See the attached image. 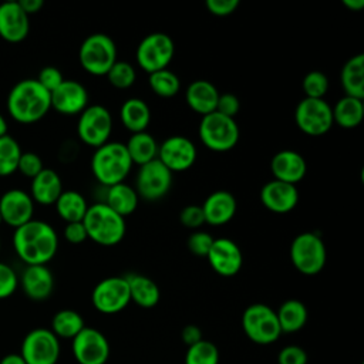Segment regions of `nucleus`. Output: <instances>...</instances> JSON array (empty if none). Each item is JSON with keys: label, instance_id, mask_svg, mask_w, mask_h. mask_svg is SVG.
Segmentation results:
<instances>
[{"label": "nucleus", "instance_id": "1", "mask_svg": "<svg viewBox=\"0 0 364 364\" xmlns=\"http://www.w3.org/2000/svg\"><path fill=\"white\" fill-rule=\"evenodd\" d=\"M11 242L16 255L27 266L47 264L58 250L55 229L38 219H31L16 228Z\"/></svg>", "mask_w": 364, "mask_h": 364}, {"label": "nucleus", "instance_id": "2", "mask_svg": "<svg viewBox=\"0 0 364 364\" xmlns=\"http://www.w3.org/2000/svg\"><path fill=\"white\" fill-rule=\"evenodd\" d=\"M6 105L14 121L33 124L44 118L51 109L50 92L36 78H24L13 85Z\"/></svg>", "mask_w": 364, "mask_h": 364}, {"label": "nucleus", "instance_id": "3", "mask_svg": "<svg viewBox=\"0 0 364 364\" xmlns=\"http://www.w3.org/2000/svg\"><path fill=\"white\" fill-rule=\"evenodd\" d=\"M132 165L125 144L119 141H107L97 146L91 156V171L107 188L124 182Z\"/></svg>", "mask_w": 364, "mask_h": 364}, {"label": "nucleus", "instance_id": "4", "mask_svg": "<svg viewBox=\"0 0 364 364\" xmlns=\"http://www.w3.org/2000/svg\"><path fill=\"white\" fill-rule=\"evenodd\" d=\"M82 223L88 239L102 246L119 243L127 233L125 218L111 209L105 202L88 205Z\"/></svg>", "mask_w": 364, "mask_h": 364}, {"label": "nucleus", "instance_id": "5", "mask_svg": "<svg viewBox=\"0 0 364 364\" xmlns=\"http://www.w3.org/2000/svg\"><path fill=\"white\" fill-rule=\"evenodd\" d=\"M198 134L202 144L210 151L226 152L237 144L240 129L235 118L213 111L202 115Z\"/></svg>", "mask_w": 364, "mask_h": 364}, {"label": "nucleus", "instance_id": "6", "mask_svg": "<svg viewBox=\"0 0 364 364\" xmlns=\"http://www.w3.org/2000/svg\"><path fill=\"white\" fill-rule=\"evenodd\" d=\"M81 67L92 75H105L117 61V44L105 33L87 36L78 50Z\"/></svg>", "mask_w": 364, "mask_h": 364}, {"label": "nucleus", "instance_id": "7", "mask_svg": "<svg viewBox=\"0 0 364 364\" xmlns=\"http://www.w3.org/2000/svg\"><path fill=\"white\" fill-rule=\"evenodd\" d=\"M291 264L306 276L320 273L327 260V250L323 239L314 232H301L290 243Z\"/></svg>", "mask_w": 364, "mask_h": 364}, {"label": "nucleus", "instance_id": "8", "mask_svg": "<svg viewBox=\"0 0 364 364\" xmlns=\"http://www.w3.org/2000/svg\"><path fill=\"white\" fill-rule=\"evenodd\" d=\"M242 328L250 341L260 346L272 344L282 336L276 310L264 303H253L245 309Z\"/></svg>", "mask_w": 364, "mask_h": 364}, {"label": "nucleus", "instance_id": "9", "mask_svg": "<svg viewBox=\"0 0 364 364\" xmlns=\"http://www.w3.org/2000/svg\"><path fill=\"white\" fill-rule=\"evenodd\" d=\"M175 54V43L169 34L162 31H154L146 34L136 46L135 57L138 65L146 71L154 73L162 68H168Z\"/></svg>", "mask_w": 364, "mask_h": 364}, {"label": "nucleus", "instance_id": "10", "mask_svg": "<svg viewBox=\"0 0 364 364\" xmlns=\"http://www.w3.org/2000/svg\"><path fill=\"white\" fill-rule=\"evenodd\" d=\"M112 132V115L102 104H88L78 115L77 134L90 146H100L109 141Z\"/></svg>", "mask_w": 364, "mask_h": 364}, {"label": "nucleus", "instance_id": "11", "mask_svg": "<svg viewBox=\"0 0 364 364\" xmlns=\"http://www.w3.org/2000/svg\"><path fill=\"white\" fill-rule=\"evenodd\" d=\"M297 127L307 135H323L333 127V111L324 98H301L294 109Z\"/></svg>", "mask_w": 364, "mask_h": 364}, {"label": "nucleus", "instance_id": "12", "mask_svg": "<svg viewBox=\"0 0 364 364\" xmlns=\"http://www.w3.org/2000/svg\"><path fill=\"white\" fill-rule=\"evenodd\" d=\"M60 340L44 327L28 331L21 343L20 355L26 364H57L60 358Z\"/></svg>", "mask_w": 364, "mask_h": 364}, {"label": "nucleus", "instance_id": "13", "mask_svg": "<svg viewBox=\"0 0 364 364\" xmlns=\"http://www.w3.org/2000/svg\"><path fill=\"white\" fill-rule=\"evenodd\" d=\"M91 301L95 310L104 314L122 311L131 301L127 277L109 276L100 280L91 291Z\"/></svg>", "mask_w": 364, "mask_h": 364}, {"label": "nucleus", "instance_id": "14", "mask_svg": "<svg viewBox=\"0 0 364 364\" xmlns=\"http://www.w3.org/2000/svg\"><path fill=\"white\" fill-rule=\"evenodd\" d=\"M172 172L158 159H152L144 165H139L135 178V191L138 196L156 200L164 198L172 186Z\"/></svg>", "mask_w": 364, "mask_h": 364}, {"label": "nucleus", "instance_id": "15", "mask_svg": "<svg viewBox=\"0 0 364 364\" xmlns=\"http://www.w3.org/2000/svg\"><path fill=\"white\" fill-rule=\"evenodd\" d=\"M71 350L78 364H105L109 357V343L104 333L87 326L71 340Z\"/></svg>", "mask_w": 364, "mask_h": 364}, {"label": "nucleus", "instance_id": "16", "mask_svg": "<svg viewBox=\"0 0 364 364\" xmlns=\"http://www.w3.org/2000/svg\"><path fill=\"white\" fill-rule=\"evenodd\" d=\"M196 146L185 135H171L158 145V159L171 171L181 172L189 169L196 161Z\"/></svg>", "mask_w": 364, "mask_h": 364}, {"label": "nucleus", "instance_id": "17", "mask_svg": "<svg viewBox=\"0 0 364 364\" xmlns=\"http://www.w3.org/2000/svg\"><path fill=\"white\" fill-rule=\"evenodd\" d=\"M206 259L210 267L223 277L237 274L243 264V255L239 245L229 237H216Z\"/></svg>", "mask_w": 364, "mask_h": 364}, {"label": "nucleus", "instance_id": "18", "mask_svg": "<svg viewBox=\"0 0 364 364\" xmlns=\"http://www.w3.org/2000/svg\"><path fill=\"white\" fill-rule=\"evenodd\" d=\"M0 215L3 223L16 229L33 219L34 200L23 189H9L0 196Z\"/></svg>", "mask_w": 364, "mask_h": 364}, {"label": "nucleus", "instance_id": "19", "mask_svg": "<svg viewBox=\"0 0 364 364\" xmlns=\"http://www.w3.org/2000/svg\"><path fill=\"white\" fill-rule=\"evenodd\" d=\"M51 108L64 115L80 114L88 105V91L77 80H65L50 92Z\"/></svg>", "mask_w": 364, "mask_h": 364}, {"label": "nucleus", "instance_id": "20", "mask_svg": "<svg viewBox=\"0 0 364 364\" xmlns=\"http://www.w3.org/2000/svg\"><path fill=\"white\" fill-rule=\"evenodd\" d=\"M260 200L269 210L276 213H286L297 206L299 189L293 183L273 178L262 186Z\"/></svg>", "mask_w": 364, "mask_h": 364}, {"label": "nucleus", "instance_id": "21", "mask_svg": "<svg viewBox=\"0 0 364 364\" xmlns=\"http://www.w3.org/2000/svg\"><path fill=\"white\" fill-rule=\"evenodd\" d=\"M30 33V16L24 13L18 1L0 4V37L9 43H20Z\"/></svg>", "mask_w": 364, "mask_h": 364}, {"label": "nucleus", "instance_id": "22", "mask_svg": "<svg viewBox=\"0 0 364 364\" xmlns=\"http://www.w3.org/2000/svg\"><path fill=\"white\" fill-rule=\"evenodd\" d=\"M270 171L274 179L296 185L307 172L304 156L294 149H280L270 159Z\"/></svg>", "mask_w": 364, "mask_h": 364}, {"label": "nucleus", "instance_id": "23", "mask_svg": "<svg viewBox=\"0 0 364 364\" xmlns=\"http://www.w3.org/2000/svg\"><path fill=\"white\" fill-rule=\"evenodd\" d=\"M24 294L36 301L46 300L54 290V276L47 264L27 266L18 280Z\"/></svg>", "mask_w": 364, "mask_h": 364}, {"label": "nucleus", "instance_id": "24", "mask_svg": "<svg viewBox=\"0 0 364 364\" xmlns=\"http://www.w3.org/2000/svg\"><path fill=\"white\" fill-rule=\"evenodd\" d=\"M200 206L205 215V223L216 226L225 225L232 220L237 209L236 198L232 192L225 189L210 192Z\"/></svg>", "mask_w": 364, "mask_h": 364}, {"label": "nucleus", "instance_id": "25", "mask_svg": "<svg viewBox=\"0 0 364 364\" xmlns=\"http://www.w3.org/2000/svg\"><path fill=\"white\" fill-rule=\"evenodd\" d=\"M219 90L209 80H195L185 90V100L191 109L200 115L216 111V104L219 98Z\"/></svg>", "mask_w": 364, "mask_h": 364}, {"label": "nucleus", "instance_id": "26", "mask_svg": "<svg viewBox=\"0 0 364 364\" xmlns=\"http://www.w3.org/2000/svg\"><path fill=\"white\" fill-rule=\"evenodd\" d=\"M63 182L57 171L44 168L31 179L30 196L40 205H53L63 192Z\"/></svg>", "mask_w": 364, "mask_h": 364}, {"label": "nucleus", "instance_id": "27", "mask_svg": "<svg viewBox=\"0 0 364 364\" xmlns=\"http://www.w3.org/2000/svg\"><path fill=\"white\" fill-rule=\"evenodd\" d=\"M340 82L344 95L364 98V54L358 53L351 55L341 67Z\"/></svg>", "mask_w": 364, "mask_h": 364}, {"label": "nucleus", "instance_id": "28", "mask_svg": "<svg viewBox=\"0 0 364 364\" xmlns=\"http://www.w3.org/2000/svg\"><path fill=\"white\" fill-rule=\"evenodd\" d=\"M125 277L129 287L131 301L144 309H151L158 304L161 290L151 277L141 273H129Z\"/></svg>", "mask_w": 364, "mask_h": 364}, {"label": "nucleus", "instance_id": "29", "mask_svg": "<svg viewBox=\"0 0 364 364\" xmlns=\"http://www.w3.org/2000/svg\"><path fill=\"white\" fill-rule=\"evenodd\" d=\"M119 119L132 134L146 131L151 122V108L142 98H127L119 108Z\"/></svg>", "mask_w": 364, "mask_h": 364}, {"label": "nucleus", "instance_id": "30", "mask_svg": "<svg viewBox=\"0 0 364 364\" xmlns=\"http://www.w3.org/2000/svg\"><path fill=\"white\" fill-rule=\"evenodd\" d=\"M279 326L283 333H296L301 330L309 320V310L306 304L297 299L283 301L276 310Z\"/></svg>", "mask_w": 364, "mask_h": 364}, {"label": "nucleus", "instance_id": "31", "mask_svg": "<svg viewBox=\"0 0 364 364\" xmlns=\"http://www.w3.org/2000/svg\"><path fill=\"white\" fill-rule=\"evenodd\" d=\"M333 111V121L337 122L340 127L351 129L360 125L364 117V104L363 100L343 95L338 98L334 105L331 107Z\"/></svg>", "mask_w": 364, "mask_h": 364}, {"label": "nucleus", "instance_id": "32", "mask_svg": "<svg viewBox=\"0 0 364 364\" xmlns=\"http://www.w3.org/2000/svg\"><path fill=\"white\" fill-rule=\"evenodd\" d=\"M138 202L139 196L135 188L125 182L111 185L107 189L105 203L124 218L127 215H131L138 208Z\"/></svg>", "mask_w": 364, "mask_h": 364}, {"label": "nucleus", "instance_id": "33", "mask_svg": "<svg viewBox=\"0 0 364 364\" xmlns=\"http://www.w3.org/2000/svg\"><path fill=\"white\" fill-rule=\"evenodd\" d=\"M125 146L132 164L136 165H144L158 156V142L148 131L131 134Z\"/></svg>", "mask_w": 364, "mask_h": 364}, {"label": "nucleus", "instance_id": "34", "mask_svg": "<svg viewBox=\"0 0 364 364\" xmlns=\"http://www.w3.org/2000/svg\"><path fill=\"white\" fill-rule=\"evenodd\" d=\"M54 205L58 216L65 220V223L82 220L88 209V203L82 193L74 189L63 191Z\"/></svg>", "mask_w": 364, "mask_h": 364}, {"label": "nucleus", "instance_id": "35", "mask_svg": "<svg viewBox=\"0 0 364 364\" xmlns=\"http://www.w3.org/2000/svg\"><path fill=\"white\" fill-rule=\"evenodd\" d=\"M85 327L82 316L71 309L58 310L51 318V331L57 338L73 340Z\"/></svg>", "mask_w": 364, "mask_h": 364}, {"label": "nucleus", "instance_id": "36", "mask_svg": "<svg viewBox=\"0 0 364 364\" xmlns=\"http://www.w3.org/2000/svg\"><path fill=\"white\" fill-rule=\"evenodd\" d=\"M149 87L159 97H173L181 90L179 77L169 68H162L149 74Z\"/></svg>", "mask_w": 364, "mask_h": 364}, {"label": "nucleus", "instance_id": "37", "mask_svg": "<svg viewBox=\"0 0 364 364\" xmlns=\"http://www.w3.org/2000/svg\"><path fill=\"white\" fill-rule=\"evenodd\" d=\"M21 146L9 134L0 136V176H9L17 171Z\"/></svg>", "mask_w": 364, "mask_h": 364}, {"label": "nucleus", "instance_id": "38", "mask_svg": "<svg viewBox=\"0 0 364 364\" xmlns=\"http://www.w3.org/2000/svg\"><path fill=\"white\" fill-rule=\"evenodd\" d=\"M219 348L209 340L189 346L185 353V364H219Z\"/></svg>", "mask_w": 364, "mask_h": 364}, {"label": "nucleus", "instance_id": "39", "mask_svg": "<svg viewBox=\"0 0 364 364\" xmlns=\"http://www.w3.org/2000/svg\"><path fill=\"white\" fill-rule=\"evenodd\" d=\"M105 75L111 85L121 90L131 87L136 80L135 67L131 63L122 60H117Z\"/></svg>", "mask_w": 364, "mask_h": 364}, {"label": "nucleus", "instance_id": "40", "mask_svg": "<svg viewBox=\"0 0 364 364\" xmlns=\"http://www.w3.org/2000/svg\"><path fill=\"white\" fill-rule=\"evenodd\" d=\"M328 85L330 82L327 75L320 70L309 71L301 80V88H303L304 97H310V98H323L328 91Z\"/></svg>", "mask_w": 364, "mask_h": 364}, {"label": "nucleus", "instance_id": "41", "mask_svg": "<svg viewBox=\"0 0 364 364\" xmlns=\"http://www.w3.org/2000/svg\"><path fill=\"white\" fill-rule=\"evenodd\" d=\"M215 237L205 230H193L186 240L188 249L191 253H193L195 256H205L208 255V252L212 247Z\"/></svg>", "mask_w": 364, "mask_h": 364}, {"label": "nucleus", "instance_id": "42", "mask_svg": "<svg viewBox=\"0 0 364 364\" xmlns=\"http://www.w3.org/2000/svg\"><path fill=\"white\" fill-rule=\"evenodd\" d=\"M43 169H44V164L40 155H37L36 152H21L18 165H17V171L21 175L33 179Z\"/></svg>", "mask_w": 364, "mask_h": 364}, {"label": "nucleus", "instance_id": "43", "mask_svg": "<svg viewBox=\"0 0 364 364\" xmlns=\"http://www.w3.org/2000/svg\"><path fill=\"white\" fill-rule=\"evenodd\" d=\"M18 286V277L14 269L4 263L0 262V300L10 297Z\"/></svg>", "mask_w": 364, "mask_h": 364}, {"label": "nucleus", "instance_id": "44", "mask_svg": "<svg viewBox=\"0 0 364 364\" xmlns=\"http://www.w3.org/2000/svg\"><path fill=\"white\" fill-rule=\"evenodd\" d=\"M179 222L188 228L198 230L205 223V215L200 205H186L179 212Z\"/></svg>", "mask_w": 364, "mask_h": 364}, {"label": "nucleus", "instance_id": "45", "mask_svg": "<svg viewBox=\"0 0 364 364\" xmlns=\"http://www.w3.org/2000/svg\"><path fill=\"white\" fill-rule=\"evenodd\" d=\"M307 351L297 344L284 346L277 354V364H307Z\"/></svg>", "mask_w": 364, "mask_h": 364}, {"label": "nucleus", "instance_id": "46", "mask_svg": "<svg viewBox=\"0 0 364 364\" xmlns=\"http://www.w3.org/2000/svg\"><path fill=\"white\" fill-rule=\"evenodd\" d=\"M36 80L40 82L41 87H44L48 92H51L64 81V77H63V73L57 67L46 65L40 70Z\"/></svg>", "mask_w": 364, "mask_h": 364}, {"label": "nucleus", "instance_id": "47", "mask_svg": "<svg viewBox=\"0 0 364 364\" xmlns=\"http://www.w3.org/2000/svg\"><path fill=\"white\" fill-rule=\"evenodd\" d=\"M216 111L223 114V115H226V117L235 118L237 115V112L240 111V100H239V97L235 95L233 92L219 94L218 104H216Z\"/></svg>", "mask_w": 364, "mask_h": 364}, {"label": "nucleus", "instance_id": "48", "mask_svg": "<svg viewBox=\"0 0 364 364\" xmlns=\"http://www.w3.org/2000/svg\"><path fill=\"white\" fill-rule=\"evenodd\" d=\"M240 1L239 0H206L205 6L213 16L225 17L232 14L237 7Z\"/></svg>", "mask_w": 364, "mask_h": 364}, {"label": "nucleus", "instance_id": "49", "mask_svg": "<svg viewBox=\"0 0 364 364\" xmlns=\"http://www.w3.org/2000/svg\"><path fill=\"white\" fill-rule=\"evenodd\" d=\"M63 233H64V239L73 245L82 243L85 239H88V235H87L82 220L65 223Z\"/></svg>", "mask_w": 364, "mask_h": 364}, {"label": "nucleus", "instance_id": "50", "mask_svg": "<svg viewBox=\"0 0 364 364\" xmlns=\"http://www.w3.org/2000/svg\"><path fill=\"white\" fill-rule=\"evenodd\" d=\"M181 338L183 341V344L186 347L193 346L196 343H199L200 340H203L202 337V330L200 327H198L196 324H186L182 331H181Z\"/></svg>", "mask_w": 364, "mask_h": 364}, {"label": "nucleus", "instance_id": "51", "mask_svg": "<svg viewBox=\"0 0 364 364\" xmlns=\"http://www.w3.org/2000/svg\"><path fill=\"white\" fill-rule=\"evenodd\" d=\"M18 3L27 16L38 13L44 6L43 0H20Z\"/></svg>", "mask_w": 364, "mask_h": 364}, {"label": "nucleus", "instance_id": "52", "mask_svg": "<svg viewBox=\"0 0 364 364\" xmlns=\"http://www.w3.org/2000/svg\"><path fill=\"white\" fill-rule=\"evenodd\" d=\"M0 364H26V361L20 353H10L0 360Z\"/></svg>", "mask_w": 364, "mask_h": 364}, {"label": "nucleus", "instance_id": "53", "mask_svg": "<svg viewBox=\"0 0 364 364\" xmlns=\"http://www.w3.org/2000/svg\"><path fill=\"white\" fill-rule=\"evenodd\" d=\"M343 4L350 10H361L364 7V0H343Z\"/></svg>", "mask_w": 364, "mask_h": 364}, {"label": "nucleus", "instance_id": "54", "mask_svg": "<svg viewBox=\"0 0 364 364\" xmlns=\"http://www.w3.org/2000/svg\"><path fill=\"white\" fill-rule=\"evenodd\" d=\"M7 129H9V125H7V121L4 118V115L0 112V136L6 135L7 134Z\"/></svg>", "mask_w": 364, "mask_h": 364}, {"label": "nucleus", "instance_id": "55", "mask_svg": "<svg viewBox=\"0 0 364 364\" xmlns=\"http://www.w3.org/2000/svg\"><path fill=\"white\" fill-rule=\"evenodd\" d=\"M3 223V219H1V215H0V225Z\"/></svg>", "mask_w": 364, "mask_h": 364}, {"label": "nucleus", "instance_id": "56", "mask_svg": "<svg viewBox=\"0 0 364 364\" xmlns=\"http://www.w3.org/2000/svg\"><path fill=\"white\" fill-rule=\"evenodd\" d=\"M0 250H1V239H0Z\"/></svg>", "mask_w": 364, "mask_h": 364}]
</instances>
